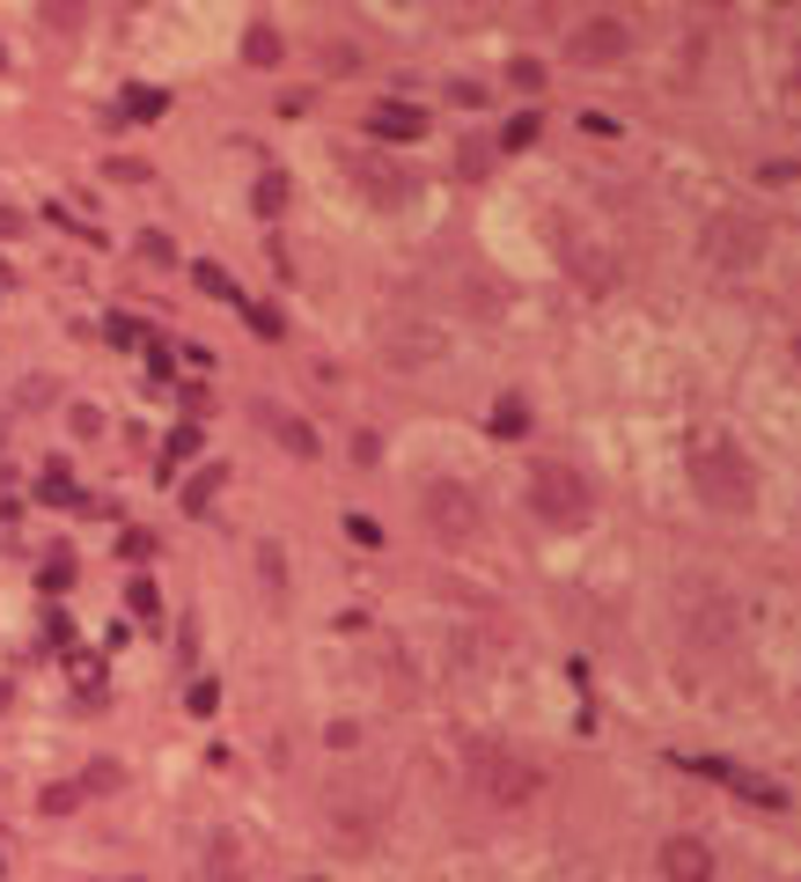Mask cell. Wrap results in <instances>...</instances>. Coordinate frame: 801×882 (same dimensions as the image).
<instances>
[{
    "mask_svg": "<svg viewBox=\"0 0 801 882\" xmlns=\"http://www.w3.org/2000/svg\"><path fill=\"white\" fill-rule=\"evenodd\" d=\"M463 772H471V787H478L486 802H500V808H522V802L544 794V765H537L530 750L500 743V735H471V743H463Z\"/></svg>",
    "mask_w": 801,
    "mask_h": 882,
    "instance_id": "cell-1",
    "label": "cell"
},
{
    "mask_svg": "<svg viewBox=\"0 0 801 882\" xmlns=\"http://www.w3.org/2000/svg\"><path fill=\"white\" fill-rule=\"evenodd\" d=\"M684 471H691V486H699L706 508H721V514H751L757 508V471H751V456H743L729 434H699L691 456H684Z\"/></svg>",
    "mask_w": 801,
    "mask_h": 882,
    "instance_id": "cell-2",
    "label": "cell"
},
{
    "mask_svg": "<svg viewBox=\"0 0 801 882\" xmlns=\"http://www.w3.org/2000/svg\"><path fill=\"white\" fill-rule=\"evenodd\" d=\"M530 508L537 522H552V530H582L588 522V478L566 464H537L530 471Z\"/></svg>",
    "mask_w": 801,
    "mask_h": 882,
    "instance_id": "cell-3",
    "label": "cell"
},
{
    "mask_svg": "<svg viewBox=\"0 0 801 882\" xmlns=\"http://www.w3.org/2000/svg\"><path fill=\"white\" fill-rule=\"evenodd\" d=\"M765 220L757 214H713L706 220V265L713 272H751V265H765Z\"/></svg>",
    "mask_w": 801,
    "mask_h": 882,
    "instance_id": "cell-4",
    "label": "cell"
},
{
    "mask_svg": "<svg viewBox=\"0 0 801 882\" xmlns=\"http://www.w3.org/2000/svg\"><path fill=\"white\" fill-rule=\"evenodd\" d=\"M625 52H632V30L618 15H596V23H582L566 37V59H582V67H618Z\"/></svg>",
    "mask_w": 801,
    "mask_h": 882,
    "instance_id": "cell-5",
    "label": "cell"
},
{
    "mask_svg": "<svg viewBox=\"0 0 801 882\" xmlns=\"http://www.w3.org/2000/svg\"><path fill=\"white\" fill-rule=\"evenodd\" d=\"M427 522L449 530V538H471V530H478V508H471L463 486H427Z\"/></svg>",
    "mask_w": 801,
    "mask_h": 882,
    "instance_id": "cell-6",
    "label": "cell"
},
{
    "mask_svg": "<svg viewBox=\"0 0 801 882\" xmlns=\"http://www.w3.org/2000/svg\"><path fill=\"white\" fill-rule=\"evenodd\" d=\"M662 875L669 882H713V853H706L699 838H669V846H662Z\"/></svg>",
    "mask_w": 801,
    "mask_h": 882,
    "instance_id": "cell-7",
    "label": "cell"
},
{
    "mask_svg": "<svg viewBox=\"0 0 801 882\" xmlns=\"http://www.w3.org/2000/svg\"><path fill=\"white\" fill-rule=\"evenodd\" d=\"M368 133H375V140H419V133H427V111H419V103H375V111H368Z\"/></svg>",
    "mask_w": 801,
    "mask_h": 882,
    "instance_id": "cell-8",
    "label": "cell"
},
{
    "mask_svg": "<svg viewBox=\"0 0 801 882\" xmlns=\"http://www.w3.org/2000/svg\"><path fill=\"white\" fill-rule=\"evenodd\" d=\"M353 170H361V184L383 199V206H390V199H413V170H383V162H368V155L353 162Z\"/></svg>",
    "mask_w": 801,
    "mask_h": 882,
    "instance_id": "cell-9",
    "label": "cell"
},
{
    "mask_svg": "<svg viewBox=\"0 0 801 882\" xmlns=\"http://www.w3.org/2000/svg\"><path fill=\"white\" fill-rule=\"evenodd\" d=\"M258 419H266V427H272L280 441H287L294 456H316V434H309V427H302L294 412H280V405H258Z\"/></svg>",
    "mask_w": 801,
    "mask_h": 882,
    "instance_id": "cell-10",
    "label": "cell"
},
{
    "mask_svg": "<svg viewBox=\"0 0 801 882\" xmlns=\"http://www.w3.org/2000/svg\"><path fill=\"white\" fill-rule=\"evenodd\" d=\"M244 59H250V67H272V59H280V30H250Z\"/></svg>",
    "mask_w": 801,
    "mask_h": 882,
    "instance_id": "cell-11",
    "label": "cell"
},
{
    "mask_svg": "<svg viewBox=\"0 0 801 882\" xmlns=\"http://www.w3.org/2000/svg\"><path fill=\"white\" fill-rule=\"evenodd\" d=\"M508 81L537 97V89H544V67H537V59H508Z\"/></svg>",
    "mask_w": 801,
    "mask_h": 882,
    "instance_id": "cell-12",
    "label": "cell"
},
{
    "mask_svg": "<svg viewBox=\"0 0 801 882\" xmlns=\"http://www.w3.org/2000/svg\"><path fill=\"white\" fill-rule=\"evenodd\" d=\"M133 611H140L147 625H155V618H162V596H155V588H147V581H133Z\"/></svg>",
    "mask_w": 801,
    "mask_h": 882,
    "instance_id": "cell-13",
    "label": "cell"
},
{
    "mask_svg": "<svg viewBox=\"0 0 801 882\" xmlns=\"http://www.w3.org/2000/svg\"><path fill=\"white\" fill-rule=\"evenodd\" d=\"M140 258H147V265H170L177 250H170V236H140Z\"/></svg>",
    "mask_w": 801,
    "mask_h": 882,
    "instance_id": "cell-14",
    "label": "cell"
},
{
    "mask_svg": "<svg viewBox=\"0 0 801 882\" xmlns=\"http://www.w3.org/2000/svg\"><path fill=\"white\" fill-rule=\"evenodd\" d=\"M280 199H287V184H280V177H266V184H258V214H280Z\"/></svg>",
    "mask_w": 801,
    "mask_h": 882,
    "instance_id": "cell-15",
    "label": "cell"
},
{
    "mask_svg": "<svg viewBox=\"0 0 801 882\" xmlns=\"http://www.w3.org/2000/svg\"><path fill=\"white\" fill-rule=\"evenodd\" d=\"M493 427H500V434H522V427H530V412H522V405H500V412H493Z\"/></svg>",
    "mask_w": 801,
    "mask_h": 882,
    "instance_id": "cell-16",
    "label": "cell"
},
{
    "mask_svg": "<svg viewBox=\"0 0 801 882\" xmlns=\"http://www.w3.org/2000/svg\"><path fill=\"white\" fill-rule=\"evenodd\" d=\"M214 486H221V471H214V478H199V486H192V500H184V508H192V514H206V508H214Z\"/></svg>",
    "mask_w": 801,
    "mask_h": 882,
    "instance_id": "cell-17",
    "label": "cell"
},
{
    "mask_svg": "<svg viewBox=\"0 0 801 882\" xmlns=\"http://www.w3.org/2000/svg\"><path fill=\"white\" fill-rule=\"evenodd\" d=\"M530 140H537V118H515L508 133H500V147H530Z\"/></svg>",
    "mask_w": 801,
    "mask_h": 882,
    "instance_id": "cell-18",
    "label": "cell"
},
{
    "mask_svg": "<svg viewBox=\"0 0 801 882\" xmlns=\"http://www.w3.org/2000/svg\"><path fill=\"white\" fill-rule=\"evenodd\" d=\"M250 331H258V339H280V331H287V324L272 317V309H250Z\"/></svg>",
    "mask_w": 801,
    "mask_h": 882,
    "instance_id": "cell-19",
    "label": "cell"
},
{
    "mask_svg": "<svg viewBox=\"0 0 801 882\" xmlns=\"http://www.w3.org/2000/svg\"><path fill=\"white\" fill-rule=\"evenodd\" d=\"M52 23L74 30V23H81V0H52Z\"/></svg>",
    "mask_w": 801,
    "mask_h": 882,
    "instance_id": "cell-20",
    "label": "cell"
}]
</instances>
